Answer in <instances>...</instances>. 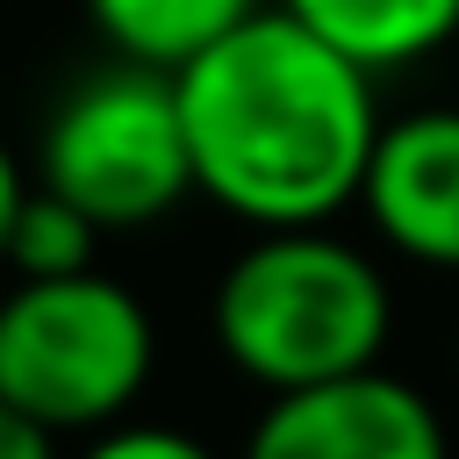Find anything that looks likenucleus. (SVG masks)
Returning <instances> with one entry per match:
<instances>
[{
	"instance_id": "obj_1",
	"label": "nucleus",
	"mask_w": 459,
	"mask_h": 459,
	"mask_svg": "<svg viewBox=\"0 0 459 459\" xmlns=\"http://www.w3.org/2000/svg\"><path fill=\"white\" fill-rule=\"evenodd\" d=\"M194 151V194L251 230H316L359 201L380 100L373 72L301 29L287 7H258L201 57L172 72Z\"/></svg>"
},
{
	"instance_id": "obj_2",
	"label": "nucleus",
	"mask_w": 459,
	"mask_h": 459,
	"mask_svg": "<svg viewBox=\"0 0 459 459\" xmlns=\"http://www.w3.org/2000/svg\"><path fill=\"white\" fill-rule=\"evenodd\" d=\"M215 351L265 394L344 380L380 366L394 330V287L337 230H258L215 280Z\"/></svg>"
},
{
	"instance_id": "obj_3",
	"label": "nucleus",
	"mask_w": 459,
	"mask_h": 459,
	"mask_svg": "<svg viewBox=\"0 0 459 459\" xmlns=\"http://www.w3.org/2000/svg\"><path fill=\"white\" fill-rule=\"evenodd\" d=\"M151 366L158 323L108 273L14 280L0 294V402L50 423L57 437H100L129 423L136 394L151 387Z\"/></svg>"
},
{
	"instance_id": "obj_4",
	"label": "nucleus",
	"mask_w": 459,
	"mask_h": 459,
	"mask_svg": "<svg viewBox=\"0 0 459 459\" xmlns=\"http://www.w3.org/2000/svg\"><path fill=\"white\" fill-rule=\"evenodd\" d=\"M36 186L86 208L100 230H143L194 194V151L172 72L100 65L86 72L36 136Z\"/></svg>"
},
{
	"instance_id": "obj_5",
	"label": "nucleus",
	"mask_w": 459,
	"mask_h": 459,
	"mask_svg": "<svg viewBox=\"0 0 459 459\" xmlns=\"http://www.w3.org/2000/svg\"><path fill=\"white\" fill-rule=\"evenodd\" d=\"M237 459H452L445 416L387 366L265 394Z\"/></svg>"
},
{
	"instance_id": "obj_6",
	"label": "nucleus",
	"mask_w": 459,
	"mask_h": 459,
	"mask_svg": "<svg viewBox=\"0 0 459 459\" xmlns=\"http://www.w3.org/2000/svg\"><path fill=\"white\" fill-rule=\"evenodd\" d=\"M359 208L387 251L459 273V108H409L380 122Z\"/></svg>"
},
{
	"instance_id": "obj_7",
	"label": "nucleus",
	"mask_w": 459,
	"mask_h": 459,
	"mask_svg": "<svg viewBox=\"0 0 459 459\" xmlns=\"http://www.w3.org/2000/svg\"><path fill=\"white\" fill-rule=\"evenodd\" d=\"M280 7L373 79L409 72L430 50L459 43V0H280Z\"/></svg>"
},
{
	"instance_id": "obj_8",
	"label": "nucleus",
	"mask_w": 459,
	"mask_h": 459,
	"mask_svg": "<svg viewBox=\"0 0 459 459\" xmlns=\"http://www.w3.org/2000/svg\"><path fill=\"white\" fill-rule=\"evenodd\" d=\"M100 43L129 65L151 72H179L186 57H201L215 36H230L237 22L258 14V0H86Z\"/></svg>"
},
{
	"instance_id": "obj_9",
	"label": "nucleus",
	"mask_w": 459,
	"mask_h": 459,
	"mask_svg": "<svg viewBox=\"0 0 459 459\" xmlns=\"http://www.w3.org/2000/svg\"><path fill=\"white\" fill-rule=\"evenodd\" d=\"M93 244H100V222L86 208H72L50 186H29L7 230V265L14 280H72V273H93Z\"/></svg>"
},
{
	"instance_id": "obj_10",
	"label": "nucleus",
	"mask_w": 459,
	"mask_h": 459,
	"mask_svg": "<svg viewBox=\"0 0 459 459\" xmlns=\"http://www.w3.org/2000/svg\"><path fill=\"white\" fill-rule=\"evenodd\" d=\"M79 459H215V452L179 423H115V430L86 437Z\"/></svg>"
},
{
	"instance_id": "obj_11",
	"label": "nucleus",
	"mask_w": 459,
	"mask_h": 459,
	"mask_svg": "<svg viewBox=\"0 0 459 459\" xmlns=\"http://www.w3.org/2000/svg\"><path fill=\"white\" fill-rule=\"evenodd\" d=\"M0 459H57V430L22 416L14 402H0Z\"/></svg>"
},
{
	"instance_id": "obj_12",
	"label": "nucleus",
	"mask_w": 459,
	"mask_h": 459,
	"mask_svg": "<svg viewBox=\"0 0 459 459\" xmlns=\"http://www.w3.org/2000/svg\"><path fill=\"white\" fill-rule=\"evenodd\" d=\"M22 201H29V172H22V158H14V143L0 136V265H7V230H14V215H22Z\"/></svg>"
},
{
	"instance_id": "obj_13",
	"label": "nucleus",
	"mask_w": 459,
	"mask_h": 459,
	"mask_svg": "<svg viewBox=\"0 0 459 459\" xmlns=\"http://www.w3.org/2000/svg\"><path fill=\"white\" fill-rule=\"evenodd\" d=\"M452 359H459V337H452Z\"/></svg>"
}]
</instances>
